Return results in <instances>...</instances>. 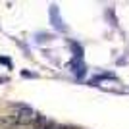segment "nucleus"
<instances>
[{"label":"nucleus","mask_w":129,"mask_h":129,"mask_svg":"<svg viewBox=\"0 0 129 129\" xmlns=\"http://www.w3.org/2000/svg\"><path fill=\"white\" fill-rule=\"evenodd\" d=\"M37 119V112L25 104H16L10 108V112L6 116V121L14 125H31Z\"/></svg>","instance_id":"nucleus-1"}]
</instances>
